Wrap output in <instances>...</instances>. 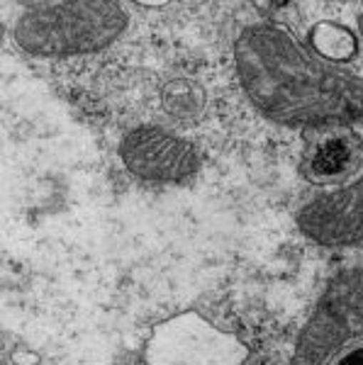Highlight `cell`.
I'll list each match as a JSON object with an SVG mask.
<instances>
[{"label": "cell", "instance_id": "1", "mask_svg": "<svg viewBox=\"0 0 363 365\" xmlns=\"http://www.w3.org/2000/svg\"><path fill=\"white\" fill-rule=\"evenodd\" d=\"M249 349L234 334L210 324L198 312H183L154 327L146 365H244Z\"/></svg>", "mask_w": 363, "mask_h": 365}, {"label": "cell", "instance_id": "2", "mask_svg": "<svg viewBox=\"0 0 363 365\" xmlns=\"http://www.w3.org/2000/svg\"><path fill=\"white\" fill-rule=\"evenodd\" d=\"M349 156H351V151H349L347 139L327 137L317 146V151H315L312 168L317 170V173H322V175H334V173H339V170L347 168Z\"/></svg>", "mask_w": 363, "mask_h": 365}, {"label": "cell", "instance_id": "3", "mask_svg": "<svg viewBox=\"0 0 363 365\" xmlns=\"http://www.w3.org/2000/svg\"><path fill=\"white\" fill-rule=\"evenodd\" d=\"M337 365H363V349H356V351L347 353V356H344Z\"/></svg>", "mask_w": 363, "mask_h": 365}]
</instances>
